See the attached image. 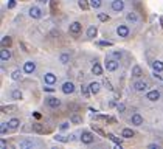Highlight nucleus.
Returning a JSON list of instances; mask_svg holds the SVG:
<instances>
[{
  "mask_svg": "<svg viewBox=\"0 0 163 149\" xmlns=\"http://www.w3.org/2000/svg\"><path fill=\"white\" fill-rule=\"evenodd\" d=\"M79 140H81V143H83V145H92L93 141H95V137H93V134H92V132L84 131L83 134H81Z\"/></svg>",
  "mask_w": 163,
  "mask_h": 149,
  "instance_id": "1",
  "label": "nucleus"
},
{
  "mask_svg": "<svg viewBox=\"0 0 163 149\" xmlns=\"http://www.w3.org/2000/svg\"><path fill=\"white\" fill-rule=\"evenodd\" d=\"M104 67H106V70L107 72H115L118 69V59H106V64H104Z\"/></svg>",
  "mask_w": 163,
  "mask_h": 149,
  "instance_id": "2",
  "label": "nucleus"
},
{
  "mask_svg": "<svg viewBox=\"0 0 163 149\" xmlns=\"http://www.w3.org/2000/svg\"><path fill=\"white\" fill-rule=\"evenodd\" d=\"M45 104L48 107H51V109H58V107L61 106V99L54 98V96H48V98H45Z\"/></svg>",
  "mask_w": 163,
  "mask_h": 149,
  "instance_id": "3",
  "label": "nucleus"
},
{
  "mask_svg": "<svg viewBox=\"0 0 163 149\" xmlns=\"http://www.w3.org/2000/svg\"><path fill=\"white\" fill-rule=\"evenodd\" d=\"M28 14H30L31 19H40L42 17V9L34 5V6H31V8L28 9Z\"/></svg>",
  "mask_w": 163,
  "mask_h": 149,
  "instance_id": "4",
  "label": "nucleus"
},
{
  "mask_svg": "<svg viewBox=\"0 0 163 149\" xmlns=\"http://www.w3.org/2000/svg\"><path fill=\"white\" fill-rule=\"evenodd\" d=\"M81 30H83V25H81L79 22H72L70 26H69L70 34H73V36H78L79 33H81Z\"/></svg>",
  "mask_w": 163,
  "mask_h": 149,
  "instance_id": "5",
  "label": "nucleus"
},
{
  "mask_svg": "<svg viewBox=\"0 0 163 149\" xmlns=\"http://www.w3.org/2000/svg\"><path fill=\"white\" fill-rule=\"evenodd\" d=\"M110 8L115 12H121L124 9V0H113V2L110 3Z\"/></svg>",
  "mask_w": 163,
  "mask_h": 149,
  "instance_id": "6",
  "label": "nucleus"
},
{
  "mask_svg": "<svg viewBox=\"0 0 163 149\" xmlns=\"http://www.w3.org/2000/svg\"><path fill=\"white\" fill-rule=\"evenodd\" d=\"M61 90H62V93L65 95H70L75 92V84L72 83V81H65V83L62 84V87H61Z\"/></svg>",
  "mask_w": 163,
  "mask_h": 149,
  "instance_id": "7",
  "label": "nucleus"
},
{
  "mask_svg": "<svg viewBox=\"0 0 163 149\" xmlns=\"http://www.w3.org/2000/svg\"><path fill=\"white\" fill-rule=\"evenodd\" d=\"M132 87H134L135 92H146L148 90V83L146 81H135Z\"/></svg>",
  "mask_w": 163,
  "mask_h": 149,
  "instance_id": "8",
  "label": "nucleus"
},
{
  "mask_svg": "<svg viewBox=\"0 0 163 149\" xmlns=\"http://www.w3.org/2000/svg\"><path fill=\"white\" fill-rule=\"evenodd\" d=\"M117 34L120 36V37H127L129 36V26L127 25H118L117 26Z\"/></svg>",
  "mask_w": 163,
  "mask_h": 149,
  "instance_id": "9",
  "label": "nucleus"
},
{
  "mask_svg": "<svg viewBox=\"0 0 163 149\" xmlns=\"http://www.w3.org/2000/svg\"><path fill=\"white\" fill-rule=\"evenodd\" d=\"M146 99L152 101V103L159 101V99H160V92H159V90H149V92L146 93Z\"/></svg>",
  "mask_w": 163,
  "mask_h": 149,
  "instance_id": "10",
  "label": "nucleus"
},
{
  "mask_svg": "<svg viewBox=\"0 0 163 149\" xmlns=\"http://www.w3.org/2000/svg\"><path fill=\"white\" fill-rule=\"evenodd\" d=\"M34 70H36V64L33 62V61H26V62L23 64V72L26 74H31Z\"/></svg>",
  "mask_w": 163,
  "mask_h": 149,
  "instance_id": "11",
  "label": "nucleus"
},
{
  "mask_svg": "<svg viewBox=\"0 0 163 149\" xmlns=\"http://www.w3.org/2000/svg\"><path fill=\"white\" fill-rule=\"evenodd\" d=\"M0 59L2 62H8L11 59V50H8V47H3V50L0 51Z\"/></svg>",
  "mask_w": 163,
  "mask_h": 149,
  "instance_id": "12",
  "label": "nucleus"
},
{
  "mask_svg": "<svg viewBox=\"0 0 163 149\" xmlns=\"http://www.w3.org/2000/svg\"><path fill=\"white\" fill-rule=\"evenodd\" d=\"M56 74H54V73H51V72H48V73H45L44 74V81H45V84H54V83H56Z\"/></svg>",
  "mask_w": 163,
  "mask_h": 149,
  "instance_id": "13",
  "label": "nucleus"
},
{
  "mask_svg": "<svg viewBox=\"0 0 163 149\" xmlns=\"http://www.w3.org/2000/svg\"><path fill=\"white\" fill-rule=\"evenodd\" d=\"M131 123L134 126H141V124H143V117H141L140 113H134L131 117Z\"/></svg>",
  "mask_w": 163,
  "mask_h": 149,
  "instance_id": "14",
  "label": "nucleus"
},
{
  "mask_svg": "<svg viewBox=\"0 0 163 149\" xmlns=\"http://www.w3.org/2000/svg\"><path fill=\"white\" fill-rule=\"evenodd\" d=\"M89 87H90L92 95H98V93H99V90H101V84H99V83H96V81L90 83V84H89Z\"/></svg>",
  "mask_w": 163,
  "mask_h": 149,
  "instance_id": "15",
  "label": "nucleus"
},
{
  "mask_svg": "<svg viewBox=\"0 0 163 149\" xmlns=\"http://www.w3.org/2000/svg\"><path fill=\"white\" fill-rule=\"evenodd\" d=\"M8 126H10V131H16L19 129V126H20V120L19 118H11L8 121Z\"/></svg>",
  "mask_w": 163,
  "mask_h": 149,
  "instance_id": "16",
  "label": "nucleus"
},
{
  "mask_svg": "<svg viewBox=\"0 0 163 149\" xmlns=\"http://www.w3.org/2000/svg\"><path fill=\"white\" fill-rule=\"evenodd\" d=\"M96 34H98L96 26H95V25H90L89 28H87V37H89V39H95V37H96Z\"/></svg>",
  "mask_w": 163,
  "mask_h": 149,
  "instance_id": "17",
  "label": "nucleus"
},
{
  "mask_svg": "<svg viewBox=\"0 0 163 149\" xmlns=\"http://www.w3.org/2000/svg\"><path fill=\"white\" fill-rule=\"evenodd\" d=\"M134 135H135V132L132 129H129V127H124V129L121 131V137L123 138H132Z\"/></svg>",
  "mask_w": 163,
  "mask_h": 149,
  "instance_id": "18",
  "label": "nucleus"
},
{
  "mask_svg": "<svg viewBox=\"0 0 163 149\" xmlns=\"http://www.w3.org/2000/svg\"><path fill=\"white\" fill-rule=\"evenodd\" d=\"M126 20H127V22H131V23H137L138 22V16L131 11V12H127V14H126Z\"/></svg>",
  "mask_w": 163,
  "mask_h": 149,
  "instance_id": "19",
  "label": "nucleus"
},
{
  "mask_svg": "<svg viewBox=\"0 0 163 149\" xmlns=\"http://www.w3.org/2000/svg\"><path fill=\"white\" fill-rule=\"evenodd\" d=\"M92 73L95 74V76H99V74H103V67H101L98 62H95L93 67H92Z\"/></svg>",
  "mask_w": 163,
  "mask_h": 149,
  "instance_id": "20",
  "label": "nucleus"
},
{
  "mask_svg": "<svg viewBox=\"0 0 163 149\" xmlns=\"http://www.w3.org/2000/svg\"><path fill=\"white\" fill-rule=\"evenodd\" d=\"M152 70L154 72H157V73H160V72H163V62H162V61H154V62H152Z\"/></svg>",
  "mask_w": 163,
  "mask_h": 149,
  "instance_id": "21",
  "label": "nucleus"
},
{
  "mask_svg": "<svg viewBox=\"0 0 163 149\" xmlns=\"http://www.w3.org/2000/svg\"><path fill=\"white\" fill-rule=\"evenodd\" d=\"M78 6L83 11H87L90 8V0H78Z\"/></svg>",
  "mask_w": 163,
  "mask_h": 149,
  "instance_id": "22",
  "label": "nucleus"
},
{
  "mask_svg": "<svg viewBox=\"0 0 163 149\" xmlns=\"http://www.w3.org/2000/svg\"><path fill=\"white\" fill-rule=\"evenodd\" d=\"M11 98H12V99H16V101H20V99L23 98V93L20 92L19 89H14V90L11 92Z\"/></svg>",
  "mask_w": 163,
  "mask_h": 149,
  "instance_id": "23",
  "label": "nucleus"
},
{
  "mask_svg": "<svg viewBox=\"0 0 163 149\" xmlns=\"http://www.w3.org/2000/svg\"><path fill=\"white\" fill-rule=\"evenodd\" d=\"M81 95H83L84 98H89L90 95H92V92H90V87L89 85H81Z\"/></svg>",
  "mask_w": 163,
  "mask_h": 149,
  "instance_id": "24",
  "label": "nucleus"
},
{
  "mask_svg": "<svg viewBox=\"0 0 163 149\" xmlns=\"http://www.w3.org/2000/svg\"><path fill=\"white\" fill-rule=\"evenodd\" d=\"M141 74H143V72H141V67H140V65H134V67H132V76H134V78H140Z\"/></svg>",
  "mask_w": 163,
  "mask_h": 149,
  "instance_id": "25",
  "label": "nucleus"
},
{
  "mask_svg": "<svg viewBox=\"0 0 163 149\" xmlns=\"http://www.w3.org/2000/svg\"><path fill=\"white\" fill-rule=\"evenodd\" d=\"M34 146V141H31V140H22V141H19V148H33Z\"/></svg>",
  "mask_w": 163,
  "mask_h": 149,
  "instance_id": "26",
  "label": "nucleus"
},
{
  "mask_svg": "<svg viewBox=\"0 0 163 149\" xmlns=\"http://www.w3.org/2000/svg\"><path fill=\"white\" fill-rule=\"evenodd\" d=\"M59 61H61V64H69L70 62V55H69V53H62V55H61L59 56Z\"/></svg>",
  "mask_w": 163,
  "mask_h": 149,
  "instance_id": "27",
  "label": "nucleus"
},
{
  "mask_svg": "<svg viewBox=\"0 0 163 149\" xmlns=\"http://www.w3.org/2000/svg\"><path fill=\"white\" fill-rule=\"evenodd\" d=\"M11 44H12V39L10 37V36H3L2 37V47H11Z\"/></svg>",
  "mask_w": 163,
  "mask_h": 149,
  "instance_id": "28",
  "label": "nucleus"
},
{
  "mask_svg": "<svg viewBox=\"0 0 163 149\" xmlns=\"http://www.w3.org/2000/svg\"><path fill=\"white\" fill-rule=\"evenodd\" d=\"M53 138L56 141H61V143H69L70 141V137H65V135H54Z\"/></svg>",
  "mask_w": 163,
  "mask_h": 149,
  "instance_id": "29",
  "label": "nucleus"
},
{
  "mask_svg": "<svg viewBox=\"0 0 163 149\" xmlns=\"http://www.w3.org/2000/svg\"><path fill=\"white\" fill-rule=\"evenodd\" d=\"M101 5H103V0H90V8L93 9H99Z\"/></svg>",
  "mask_w": 163,
  "mask_h": 149,
  "instance_id": "30",
  "label": "nucleus"
},
{
  "mask_svg": "<svg viewBox=\"0 0 163 149\" xmlns=\"http://www.w3.org/2000/svg\"><path fill=\"white\" fill-rule=\"evenodd\" d=\"M33 129H34V132H37V134H44L45 132V129L42 127L40 123H33Z\"/></svg>",
  "mask_w": 163,
  "mask_h": 149,
  "instance_id": "31",
  "label": "nucleus"
},
{
  "mask_svg": "<svg viewBox=\"0 0 163 149\" xmlns=\"http://www.w3.org/2000/svg\"><path fill=\"white\" fill-rule=\"evenodd\" d=\"M8 129H10L8 123H0V134H2L3 137H5L6 134H8Z\"/></svg>",
  "mask_w": 163,
  "mask_h": 149,
  "instance_id": "32",
  "label": "nucleus"
},
{
  "mask_svg": "<svg viewBox=\"0 0 163 149\" xmlns=\"http://www.w3.org/2000/svg\"><path fill=\"white\" fill-rule=\"evenodd\" d=\"M106 137H107L109 140H110V141H113L115 145H121V138H118V137H115L113 134H107Z\"/></svg>",
  "mask_w": 163,
  "mask_h": 149,
  "instance_id": "33",
  "label": "nucleus"
},
{
  "mask_svg": "<svg viewBox=\"0 0 163 149\" xmlns=\"http://www.w3.org/2000/svg\"><path fill=\"white\" fill-rule=\"evenodd\" d=\"M20 78H22V72H20V70H14L11 73V79L12 81H19Z\"/></svg>",
  "mask_w": 163,
  "mask_h": 149,
  "instance_id": "34",
  "label": "nucleus"
},
{
  "mask_svg": "<svg viewBox=\"0 0 163 149\" xmlns=\"http://www.w3.org/2000/svg\"><path fill=\"white\" fill-rule=\"evenodd\" d=\"M98 20H99V22H107V20H109V16L106 14V12H98Z\"/></svg>",
  "mask_w": 163,
  "mask_h": 149,
  "instance_id": "35",
  "label": "nucleus"
},
{
  "mask_svg": "<svg viewBox=\"0 0 163 149\" xmlns=\"http://www.w3.org/2000/svg\"><path fill=\"white\" fill-rule=\"evenodd\" d=\"M103 85H104V89H107L109 92H112V90H113V87H112V83H110V81H109V79H104V81H103Z\"/></svg>",
  "mask_w": 163,
  "mask_h": 149,
  "instance_id": "36",
  "label": "nucleus"
},
{
  "mask_svg": "<svg viewBox=\"0 0 163 149\" xmlns=\"http://www.w3.org/2000/svg\"><path fill=\"white\" fill-rule=\"evenodd\" d=\"M112 56L115 59H121V58H123V51H121V50H113L112 51Z\"/></svg>",
  "mask_w": 163,
  "mask_h": 149,
  "instance_id": "37",
  "label": "nucleus"
},
{
  "mask_svg": "<svg viewBox=\"0 0 163 149\" xmlns=\"http://www.w3.org/2000/svg\"><path fill=\"white\" fill-rule=\"evenodd\" d=\"M16 106H3L2 107V113H10L11 110H14Z\"/></svg>",
  "mask_w": 163,
  "mask_h": 149,
  "instance_id": "38",
  "label": "nucleus"
},
{
  "mask_svg": "<svg viewBox=\"0 0 163 149\" xmlns=\"http://www.w3.org/2000/svg\"><path fill=\"white\" fill-rule=\"evenodd\" d=\"M31 131H34V129H33V124H25V126L22 127V132H23V134H28V132H31Z\"/></svg>",
  "mask_w": 163,
  "mask_h": 149,
  "instance_id": "39",
  "label": "nucleus"
},
{
  "mask_svg": "<svg viewBox=\"0 0 163 149\" xmlns=\"http://www.w3.org/2000/svg\"><path fill=\"white\" fill-rule=\"evenodd\" d=\"M98 45H99V47H112L113 44L110 42V40H99Z\"/></svg>",
  "mask_w": 163,
  "mask_h": 149,
  "instance_id": "40",
  "label": "nucleus"
},
{
  "mask_svg": "<svg viewBox=\"0 0 163 149\" xmlns=\"http://www.w3.org/2000/svg\"><path fill=\"white\" fill-rule=\"evenodd\" d=\"M69 127H70V123H69V121H64V123L59 124V129H61V131H67Z\"/></svg>",
  "mask_w": 163,
  "mask_h": 149,
  "instance_id": "41",
  "label": "nucleus"
},
{
  "mask_svg": "<svg viewBox=\"0 0 163 149\" xmlns=\"http://www.w3.org/2000/svg\"><path fill=\"white\" fill-rule=\"evenodd\" d=\"M70 123H73V124H79V123H81V118L78 117V115H73V117L70 118Z\"/></svg>",
  "mask_w": 163,
  "mask_h": 149,
  "instance_id": "42",
  "label": "nucleus"
},
{
  "mask_svg": "<svg viewBox=\"0 0 163 149\" xmlns=\"http://www.w3.org/2000/svg\"><path fill=\"white\" fill-rule=\"evenodd\" d=\"M117 110H118L120 113H123V112L126 110V106H124L123 103H118V104H117Z\"/></svg>",
  "mask_w": 163,
  "mask_h": 149,
  "instance_id": "43",
  "label": "nucleus"
},
{
  "mask_svg": "<svg viewBox=\"0 0 163 149\" xmlns=\"http://www.w3.org/2000/svg\"><path fill=\"white\" fill-rule=\"evenodd\" d=\"M44 92H48V93H53L54 92V87H51V84H47L44 87Z\"/></svg>",
  "mask_w": 163,
  "mask_h": 149,
  "instance_id": "44",
  "label": "nucleus"
},
{
  "mask_svg": "<svg viewBox=\"0 0 163 149\" xmlns=\"http://www.w3.org/2000/svg\"><path fill=\"white\" fill-rule=\"evenodd\" d=\"M14 6H16V0H10V2H8V8L12 9Z\"/></svg>",
  "mask_w": 163,
  "mask_h": 149,
  "instance_id": "45",
  "label": "nucleus"
},
{
  "mask_svg": "<svg viewBox=\"0 0 163 149\" xmlns=\"http://www.w3.org/2000/svg\"><path fill=\"white\" fill-rule=\"evenodd\" d=\"M20 47L23 48V51H25V53H30V50H28V47H26V44H25V42H20Z\"/></svg>",
  "mask_w": 163,
  "mask_h": 149,
  "instance_id": "46",
  "label": "nucleus"
},
{
  "mask_svg": "<svg viewBox=\"0 0 163 149\" xmlns=\"http://www.w3.org/2000/svg\"><path fill=\"white\" fill-rule=\"evenodd\" d=\"M0 148H2V149H6V141L2 138V143H0Z\"/></svg>",
  "mask_w": 163,
  "mask_h": 149,
  "instance_id": "47",
  "label": "nucleus"
},
{
  "mask_svg": "<svg viewBox=\"0 0 163 149\" xmlns=\"http://www.w3.org/2000/svg\"><path fill=\"white\" fill-rule=\"evenodd\" d=\"M148 148H149V149H159V145H154V143H152V145H148Z\"/></svg>",
  "mask_w": 163,
  "mask_h": 149,
  "instance_id": "48",
  "label": "nucleus"
},
{
  "mask_svg": "<svg viewBox=\"0 0 163 149\" xmlns=\"http://www.w3.org/2000/svg\"><path fill=\"white\" fill-rule=\"evenodd\" d=\"M109 107H117V103H115V101H110V103H109Z\"/></svg>",
  "mask_w": 163,
  "mask_h": 149,
  "instance_id": "49",
  "label": "nucleus"
},
{
  "mask_svg": "<svg viewBox=\"0 0 163 149\" xmlns=\"http://www.w3.org/2000/svg\"><path fill=\"white\" fill-rule=\"evenodd\" d=\"M56 2H58V0H53V2H51V9H54V6H56Z\"/></svg>",
  "mask_w": 163,
  "mask_h": 149,
  "instance_id": "50",
  "label": "nucleus"
},
{
  "mask_svg": "<svg viewBox=\"0 0 163 149\" xmlns=\"http://www.w3.org/2000/svg\"><path fill=\"white\" fill-rule=\"evenodd\" d=\"M76 140V135H70V141H75Z\"/></svg>",
  "mask_w": 163,
  "mask_h": 149,
  "instance_id": "51",
  "label": "nucleus"
},
{
  "mask_svg": "<svg viewBox=\"0 0 163 149\" xmlns=\"http://www.w3.org/2000/svg\"><path fill=\"white\" fill-rule=\"evenodd\" d=\"M39 2H40V3H47L48 0H39Z\"/></svg>",
  "mask_w": 163,
  "mask_h": 149,
  "instance_id": "52",
  "label": "nucleus"
},
{
  "mask_svg": "<svg viewBox=\"0 0 163 149\" xmlns=\"http://www.w3.org/2000/svg\"><path fill=\"white\" fill-rule=\"evenodd\" d=\"M160 23H162V26H163V17H160Z\"/></svg>",
  "mask_w": 163,
  "mask_h": 149,
  "instance_id": "53",
  "label": "nucleus"
}]
</instances>
